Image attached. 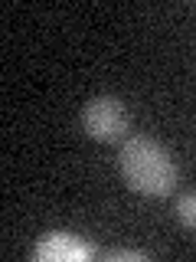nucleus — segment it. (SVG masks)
Here are the masks:
<instances>
[{"mask_svg":"<svg viewBox=\"0 0 196 262\" xmlns=\"http://www.w3.org/2000/svg\"><path fill=\"white\" fill-rule=\"evenodd\" d=\"M118 167H121L125 184L134 193H144V196L174 193L177 177H180L174 154H170L160 141H154V138H147V135H131V138L121 141Z\"/></svg>","mask_w":196,"mask_h":262,"instance_id":"f257e3e1","label":"nucleus"},{"mask_svg":"<svg viewBox=\"0 0 196 262\" xmlns=\"http://www.w3.org/2000/svg\"><path fill=\"white\" fill-rule=\"evenodd\" d=\"M82 128L95 141H125L131 128V115L121 98L95 95L82 105Z\"/></svg>","mask_w":196,"mask_h":262,"instance_id":"f03ea898","label":"nucleus"},{"mask_svg":"<svg viewBox=\"0 0 196 262\" xmlns=\"http://www.w3.org/2000/svg\"><path fill=\"white\" fill-rule=\"evenodd\" d=\"M98 249L76 233H46L33 249V259H92Z\"/></svg>","mask_w":196,"mask_h":262,"instance_id":"7ed1b4c3","label":"nucleus"},{"mask_svg":"<svg viewBox=\"0 0 196 262\" xmlns=\"http://www.w3.org/2000/svg\"><path fill=\"white\" fill-rule=\"evenodd\" d=\"M177 220H180V226H186V229H196V190H186V193H180L177 196Z\"/></svg>","mask_w":196,"mask_h":262,"instance_id":"20e7f679","label":"nucleus"},{"mask_svg":"<svg viewBox=\"0 0 196 262\" xmlns=\"http://www.w3.org/2000/svg\"><path fill=\"white\" fill-rule=\"evenodd\" d=\"M102 256L105 259H147V252H141V249H108Z\"/></svg>","mask_w":196,"mask_h":262,"instance_id":"39448f33","label":"nucleus"}]
</instances>
